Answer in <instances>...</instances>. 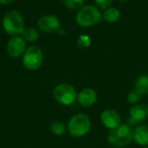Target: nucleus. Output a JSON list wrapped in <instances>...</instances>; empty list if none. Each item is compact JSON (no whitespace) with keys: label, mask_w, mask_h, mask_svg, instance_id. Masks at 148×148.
Returning a JSON list of instances; mask_svg holds the SVG:
<instances>
[{"label":"nucleus","mask_w":148,"mask_h":148,"mask_svg":"<svg viewBox=\"0 0 148 148\" xmlns=\"http://www.w3.org/2000/svg\"><path fill=\"white\" fill-rule=\"evenodd\" d=\"M102 21V13L95 5L87 4L78 10L75 15L76 23L82 28H88Z\"/></svg>","instance_id":"obj_1"},{"label":"nucleus","mask_w":148,"mask_h":148,"mask_svg":"<svg viewBox=\"0 0 148 148\" xmlns=\"http://www.w3.org/2000/svg\"><path fill=\"white\" fill-rule=\"evenodd\" d=\"M2 25L6 34L10 36H20L25 28L23 17L16 10H10L4 14Z\"/></svg>","instance_id":"obj_2"},{"label":"nucleus","mask_w":148,"mask_h":148,"mask_svg":"<svg viewBox=\"0 0 148 148\" xmlns=\"http://www.w3.org/2000/svg\"><path fill=\"white\" fill-rule=\"evenodd\" d=\"M67 127L71 136L81 138L85 136L90 131L91 121L85 114H75L69 119Z\"/></svg>","instance_id":"obj_3"},{"label":"nucleus","mask_w":148,"mask_h":148,"mask_svg":"<svg viewBox=\"0 0 148 148\" xmlns=\"http://www.w3.org/2000/svg\"><path fill=\"white\" fill-rule=\"evenodd\" d=\"M108 140L110 145L116 147H124L133 140V130L127 124H121L118 127L109 130Z\"/></svg>","instance_id":"obj_4"},{"label":"nucleus","mask_w":148,"mask_h":148,"mask_svg":"<svg viewBox=\"0 0 148 148\" xmlns=\"http://www.w3.org/2000/svg\"><path fill=\"white\" fill-rule=\"evenodd\" d=\"M53 96L60 104L69 106L76 100L77 92L73 85L69 83H61L54 88Z\"/></svg>","instance_id":"obj_5"},{"label":"nucleus","mask_w":148,"mask_h":148,"mask_svg":"<svg viewBox=\"0 0 148 148\" xmlns=\"http://www.w3.org/2000/svg\"><path fill=\"white\" fill-rule=\"evenodd\" d=\"M43 61V54L41 49L36 45H31L26 49L23 55L22 56V62L23 66L29 70L38 69Z\"/></svg>","instance_id":"obj_6"},{"label":"nucleus","mask_w":148,"mask_h":148,"mask_svg":"<svg viewBox=\"0 0 148 148\" xmlns=\"http://www.w3.org/2000/svg\"><path fill=\"white\" fill-rule=\"evenodd\" d=\"M26 42L20 36H10L6 44V52L11 58H18L22 56L26 50Z\"/></svg>","instance_id":"obj_7"},{"label":"nucleus","mask_w":148,"mask_h":148,"mask_svg":"<svg viewBox=\"0 0 148 148\" xmlns=\"http://www.w3.org/2000/svg\"><path fill=\"white\" fill-rule=\"evenodd\" d=\"M37 27L42 32L52 34L59 30L61 23L59 18L55 15H44L38 19Z\"/></svg>","instance_id":"obj_8"},{"label":"nucleus","mask_w":148,"mask_h":148,"mask_svg":"<svg viewBox=\"0 0 148 148\" xmlns=\"http://www.w3.org/2000/svg\"><path fill=\"white\" fill-rule=\"evenodd\" d=\"M101 121L106 128L112 130L121 125V116L114 109H105L101 114Z\"/></svg>","instance_id":"obj_9"},{"label":"nucleus","mask_w":148,"mask_h":148,"mask_svg":"<svg viewBox=\"0 0 148 148\" xmlns=\"http://www.w3.org/2000/svg\"><path fill=\"white\" fill-rule=\"evenodd\" d=\"M128 123L131 125H137L140 122L148 118V105L145 103L134 104L129 111Z\"/></svg>","instance_id":"obj_10"},{"label":"nucleus","mask_w":148,"mask_h":148,"mask_svg":"<svg viewBox=\"0 0 148 148\" xmlns=\"http://www.w3.org/2000/svg\"><path fill=\"white\" fill-rule=\"evenodd\" d=\"M76 100L82 107L89 108L96 102L97 93L92 88H85L77 94Z\"/></svg>","instance_id":"obj_11"},{"label":"nucleus","mask_w":148,"mask_h":148,"mask_svg":"<svg viewBox=\"0 0 148 148\" xmlns=\"http://www.w3.org/2000/svg\"><path fill=\"white\" fill-rule=\"evenodd\" d=\"M133 140L134 142L142 147L148 146V126L140 125L133 131Z\"/></svg>","instance_id":"obj_12"},{"label":"nucleus","mask_w":148,"mask_h":148,"mask_svg":"<svg viewBox=\"0 0 148 148\" xmlns=\"http://www.w3.org/2000/svg\"><path fill=\"white\" fill-rule=\"evenodd\" d=\"M121 17V11L115 7H110L105 10L102 13V20L107 23H116Z\"/></svg>","instance_id":"obj_13"},{"label":"nucleus","mask_w":148,"mask_h":148,"mask_svg":"<svg viewBox=\"0 0 148 148\" xmlns=\"http://www.w3.org/2000/svg\"><path fill=\"white\" fill-rule=\"evenodd\" d=\"M21 36L25 40V42H36L39 37H40V34H39V31L34 28V27H31V26H29V27H25L21 34Z\"/></svg>","instance_id":"obj_14"},{"label":"nucleus","mask_w":148,"mask_h":148,"mask_svg":"<svg viewBox=\"0 0 148 148\" xmlns=\"http://www.w3.org/2000/svg\"><path fill=\"white\" fill-rule=\"evenodd\" d=\"M135 88L143 95L148 94V75H141L135 81Z\"/></svg>","instance_id":"obj_15"},{"label":"nucleus","mask_w":148,"mask_h":148,"mask_svg":"<svg viewBox=\"0 0 148 148\" xmlns=\"http://www.w3.org/2000/svg\"><path fill=\"white\" fill-rule=\"evenodd\" d=\"M49 129H50V131L55 135L62 136V135H63L66 133L67 127H66V126L62 122L58 121H53V122L50 123Z\"/></svg>","instance_id":"obj_16"},{"label":"nucleus","mask_w":148,"mask_h":148,"mask_svg":"<svg viewBox=\"0 0 148 148\" xmlns=\"http://www.w3.org/2000/svg\"><path fill=\"white\" fill-rule=\"evenodd\" d=\"M62 3L70 10H80L85 5V0H62Z\"/></svg>","instance_id":"obj_17"},{"label":"nucleus","mask_w":148,"mask_h":148,"mask_svg":"<svg viewBox=\"0 0 148 148\" xmlns=\"http://www.w3.org/2000/svg\"><path fill=\"white\" fill-rule=\"evenodd\" d=\"M142 97H143V95L136 88L132 89L127 94V101L132 104H137L141 100Z\"/></svg>","instance_id":"obj_18"},{"label":"nucleus","mask_w":148,"mask_h":148,"mask_svg":"<svg viewBox=\"0 0 148 148\" xmlns=\"http://www.w3.org/2000/svg\"><path fill=\"white\" fill-rule=\"evenodd\" d=\"M77 45L80 49H87L91 45V39L88 35H81L77 38Z\"/></svg>","instance_id":"obj_19"},{"label":"nucleus","mask_w":148,"mask_h":148,"mask_svg":"<svg viewBox=\"0 0 148 148\" xmlns=\"http://www.w3.org/2000/svg\"><path fill=\"white\" fill-rule=\"evenodd\" d=\"M95 3L97 8L105 10L112 6L113 0H95Z\"/></svg>","instance_id":"obj_20"},{"label":"nucleus","mask_w":148,"mask_h":148,"mask_svg":"<svg viewBox=\"0 0 148 148\" xmlns=\"http://www.w3.org/2000/svg\"><path fill=\"white\" fill-rule=\"evenodd\" d=\"M15 0H0V3L3 4V5H7V4H10L14 2Z\"/></svg>","instance_id":"obj_21"},{"label":"nucleus","mask_w":148,"mask_h":148,"mask_svg":"<svg viewBox=\"0 0 148 148\" xmlns=\"http://www.w3.org/2000/svg\"><path fill=\"white\" fill-rule=\"evenodd\" d=\"M57 32H58L60 35H64V34L66 33V31H65L62 28H60V29H59V30H58Z\"/></svg>","instance_id":"obj_22"},{"label":"nucleus","mask_w":148,"mask_h":148,"mask_svg":"<svg viewBox=\"0 0 148 148\" xmlns=\"http://www.w3.org/2000/svg\"><path fill=\"white\" fill-rule=\"evenodd\" d=\"M119 2H121V3H127V1H129V0H118Z\"/></svg>","instance_id":"obj_23"},{"label":"nucleus","mask_w":148,"mask_h":148,"mask_svg":"<svg viewBox=\"0 0 148 148\" xmlns=\"http://www.w3.org/2000/svg\"><path fill=\"white\" fill-rule=\"evenodd\" d=\"M144 148H148V146H147V147H144Z\"/></svg>","instance_id":"obj_24"}]
</instances>
